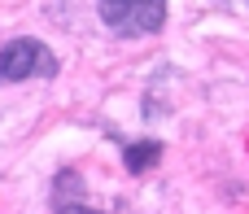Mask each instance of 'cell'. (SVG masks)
Listing matches in <instances>:
<instances>
[{
    "mask_svg": "<svg viewBox=\"0 0 249 214\" xmlns=\"http://www.w3.org/2000/svg\"><path fill=\"white\" fill-rule=\"evenodd\" d=\"M158 158H162V144H158V140H140V144H127V153H123L127 171H136V175H144V171H149Z\"/></svg>",
    "mask_w": 249,
    "mask_h": 214,
    "instance_id": "3",
    "label": "cell"
},
{
    "mask_svg": "<svg viewBox=\"0 0 249 214\" xmlns=\"http://www.w3.org/2000/svg\"><path fill=\"white\" fill-rule=\"evenodd\" d=\"M96 9L114 35H153L166 22V0H96Z\"/></svg>",
    "mask_w": 249,
    "mask_h": 214,
    "instance_id": "1",
    "label": "cell"
},
{
    "mask_svg": "<svg viewBox=\"0 0 249 214\" xmlns=\"http://www.w3.org/2000/svg\"><path fill=\"white\" fill-rule=\"evenodd\" d=\"M57 57L39 39H9L0 48V83H22V79H53Z\"/></svg>",
    "mask_w": 249,
    "mask_h": 214,
    "instance_id": "2",
    "label": "cell"
}]
</instances>
